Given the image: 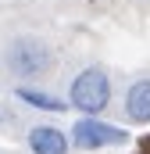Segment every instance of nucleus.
I'll return each instance as SVG.
<instances>
[{
	"instance_id": "obj_1",
	"label": "nucleus",
	"mask_w": 150,
	"mask_h": 154,
	"mask_svg": "<svg viewBox=\"0 0 150 154\" xmlns=\"http://www.w3.org/2000/svg\"><path fill=\"white\" fill-rule=\"evenodd\" d=\"M68 104L75 111H82V118H97L107 104H111V79L104 68H86L72 79V90H68Z\"/></svg>"
},
{
	"instance_id": "obj_2",
	"label": "nucleus",
	"mask_w": 150,
	"mask_h": 154,
	"mask_svg": "<svg viewBox=\"0 0 150 154\" xmlns=\"http://www.w3.org/2000/svg\"><path fill=\"white\" fill-rule=\"evenodd\" d=\"M50 65V47L36 36H18L7 47V68L18 79H36Z\"/></svg>"
},
{
	"instance_id": "obj_3",
	"label": "nucleus",
	"mask_w": 150,
	"mask_h": 154,
	"mask_svg": "<svg viewBox=\"0 0 150 154\" xmlns=\"http://www.w3.org/2000/svg\"><path fill=\"white\" fill-rule=\"evenodd\" d=\"M129 133L118 129L111 122H100V118H79L72 125V143L82 147V151H100V147H118L125 143Z\"/></svg>"
},
{
	"instance_id": "obj_4",
	"label": "nucleus",
	"mask_w": 150,
	"mask_h": 154,
	"mask_svg": "<svg viewBox=\"0 0 150 154\" xmlns=\"http://www.w3.org/2000/svg\"><path fill=\"white\" fill-rule=\"evenodd\" d=\"M29 151L32 154H68V136L57 125H32L29 129Z\"/></svg>"
},
{
	"instance_id": "obj_5",
	"label": "nucleus",
	"mask_w": 150,
	"mask_h": 154,
	"mask_svg": "<svg viewBox=\"0 0 150 154\" xmlns=\"http://www.w3.org/2000/svg\"><path fill=\"white\" fill-rule=\"evenodd\" d=\"M125 115L129 122L150 125V79H136L125 93Z\"/></svg>"
},
{
	"instance_id": "obj_6",
	"label": "nucleus",
	"mask_w": 150,
	"mask_h": 154,
	"mask_svg": "<svg viewBox=\"0 0 150 154\" xmlns=\"http://www.w3.org/2000/svg\"><path fill=\"white\" fill-rule=\"evenodd\" d=\"M14 97H18L22 104H29V108L54 111V115L68 108V100H61V97H54V93H46V90H36V86H18V90H14Z\"/></svg>"
}]
</instances>
